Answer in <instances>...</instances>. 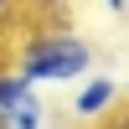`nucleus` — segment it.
Listing matches in <instances>:
<instances>
[{
	"mask_svg": "<svg viewBox=\"0 0 129 129\" xmlns=\"http://www.w3.org/2000/svg\"><path fill=\"white\" fill-rule=\"evenodd\" d=\"M10 72H21L26 83H72L93 72V47L72 31H41L16 52Z\"/></svg>",
	"mask_w": 129,
	"mask_h": 129,
	"instance_id": "nucleus-1",
	"label": "nucleus"
},
{
	"mask_svg": "<svg viewBox=\"0 0 129 129\" xmlns=\"http://www.w3.org/2000/svg\"><path fill=\"white\" fill-rule=\"evenodd\" d=\"M114 103H119V83L103 78V72H88V78L78 83V93H72V114H78V119H88V124L109 119Z\"/></svg>",
	"mask_w": 129,
	"mask_h": 129,
	"instance_id": "nucleus-2",
	"label": "nucleus"
},
{
	"mask_svg": "<svg viewBox=\"0 0 129 129\" xmlns=\"http://www.w3.org/2000/svg\"><path fill=\"white\" fill-rule=\"evenodd\" d=\"M0 129H47V103H41L36 83H26L10 103H0Z\"/></svg>",
	"mask_w": 129,
	"mask_h": 129,
	"instance_id": "nucleus-3",
	"label": "nucleus"
},
{
	"mask_svg": "<svg viewBox=\"0 0 129 129\" xmlns=\"http://www.w3.org/2000/svg\"><path fill=\"white\" fill-rule=\"evenodd\" d=\"M21 88H26V78H21V72H0V103H10Z\"/></svg>",
	"mask_w": 129,
	"mask_h": 129,
	"instance_id": "nucleus-4",
	"label": "nucleus"
},
{
	"mask_svg": "<svg viewBox=\"0 0 129 129\" xmlns=\"http://www.w3.org/2000/svg\"><path fill=\"white\" fill-rule=\"evenodd\" d=\"M10 16H16V0H0V31L10 26Z\"/></svg>",
	"mask_w": 129,
	"mask_h": 129,
	"instance_id": "nucleus-5",
	"label": "nucleus"
},
{
	"mask_svg": "<svg viewBox=\"0 0 129 129\" xmlns=\"http://www.w3.org/2000/svg\"><path fill=\"white\" fill-rule=\"evenodd\" d=\"M103 129H129V114H114V119L103 124Z\"/></svg>",
	"mask_w": 129,
	"mask_h": 129,
	"instance_id": "nucleus-6",
	"label": "nucleus"
},
{
	"mask_svg": "<svg viewBox=\"0 0 129 129\" xmlns=\"http://www.w3.org/2000/svg\"><path fill=\"white\" fill-rule=\"evenodd\" d=\"M103 5H109V10H124V0H103Z\"/></svg>",
	"mask_w": 129,
	"mask_h": 129,
	"instance_id": "nucleus-7",
	"label": "nucleus"
},
{
	"mask_svg": "<svg viewBox=\"0 0 129 129\" xmlns=\"http://www.w3.org/2000/svg\"><path fill=\"white\" fill-rule=\"evenodd\" d=\"M124 10H129V0H124Z\"/></svg>",
	"mask_w": 129,
	"mask_h": 129,
	"instance_id": "nucleus-8",
	"label": "nucleus"
},
{
	"mask_svg": "<svg viewBox=\"0 0 129 129\" xmlns=\"http://www.w3.org/2000/svg\"><path fill=\"white\" fill-rule=\"evenodd\" d=\"M124 93H129V83H124Z\"/></svg>",
	"mask_w": 129,
	"mask_h": 129,
	"instance_id": "nucleus-9",
	"label": "nucleus"
},
{
	"mask_svg": "<svg viewBox=\"0 0 129 129\" xmlns=\"http://www.w3.org/2000/svg\"><path fill=\"white\" fill-rule=\"evenodd\" d=\"M47 129H52V124H47Z\"/></svg>",
	"mask_w": 129,
	"mask_h": 129,
	"instance_id": "nucleus-10",
	"label": "nucleus"
}]
</instances>
